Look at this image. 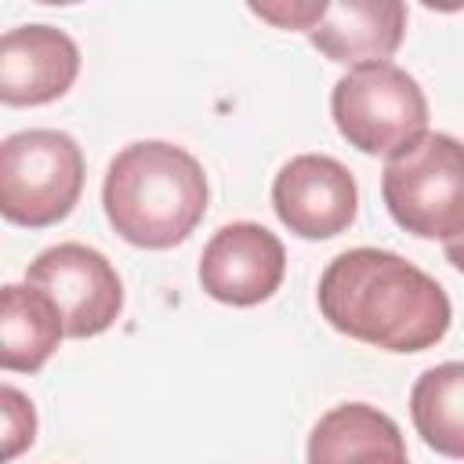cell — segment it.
I'll list each match as a JSON object with an SVG mask.
<instances>
[{"mask_svg": "<svg viewBox=\"0 0 464 464\" xmlns=\"http://www.w3.org/2000/svg\"><path fill=\"white\" fill-rule=\"evenodd\" d=\"M315 301L337 334L406 355L435 348L453 319L446 290L424 268L377 246L337 254L319 276Z\"/></svg>", "mask_w": 464, "mask_h": 464, "instance_id": "obj_1", "label": "cell"}, {"mask_svg": "<svg viewBox=\"0 0 464 464\" xmlns=\"http://www.w3.org/2000/svg\"><path fill=\"white\" fill-rule=\"evenodd\" d=\"M207 174L174 141H130L102 181V207L120 239L141 250L185 243L207 214Z\"/></svg>", "mask_w": 464, "mask_h": 464, "instance_id": "obj_2", "label": "cell"}, {"mask_svg": "<svg viewBox=\"0 0 464 464\" xmlns=\"http://www.w3.org/2000/svg\"><path fill=\"white\" fill-rule=\"evenodd\" d=\"M381 196L399 228L417 239L464 236V141L428 130L388 156Z\"/></svg>", "mask_w": 464, "mask_h": 464, "instance_id": "obj_3", "label": "cell"}, {"mask_svg": "<svg viewBox=\"0 0 464 464\" xmlns=\"http://www.w3.org/2000/svg\"><path fill=\"white\" fill-rule=\"evenodd\" d=\"M83 192V152L72 134L33 127L0 145V214L22 228H51Z\"/></svg>", "mask_w": 464, "mask_h": 464, "instance_id": "obj_4", "label": "cell"}, {"mask_svg": "<svg viewBox=\"0 0 464 464\" xmlns=\"http://www.w3.org/2000/svg\"><path fill=\"white\" fill-rule=\"evenodd\" d=\"M330 116L341 138L366 156H395L428 134V98L395 62L348 69L330 91Z\"/></svg>", "mask_w": 464, "mask_h": 464, "instance_id": "obj_5", "label": "cell"}, {"mask_svg": "<svg viewBox=\"0 0 464 464\" xmlns=\"http://www.w3.org/2000/svg\"><path fill=\"white\" fill-rule=\"evenodd\" d=\"M25 283L47 294L65 323V337H98L123 312V283L112 261L83 243H58L33 257Z\"/></svg>", "mask_w": 464, "mask_h": 464, "instance_id": "obj_6", "label": "cell"}, {"mask_svg": "<svg viewBox=\"0 0 464 464\" xmlns=\"http://www.w3.org/2000/svg\"><path fill=\"white\" fill-rule=\"evenodd\" d=\"M272 210L301 239H334L355 221L359 188L341 160L301 152L279 167L272 181Z\"/></svg>", "mask_w": 464, "mask_h": 464, "instance_id": "obj_7", "label": "cell"}, {"mask_svg": "<svg viewBox=\"0 0 464 464\" xmlns=\"http://www.w3.org/2000/svg\"><path fill=\"white\" fill-rule=\"evenodd\" d=\"M286 276V250L276 232L257 221L221 225L199 254V286L207 297L254 308L268 301Z\"/></svg>", "mask_w": 464, "mask_h": 464, "instance_id": "obj_8", "label": "cell"}, {"mask_svg": "<svg viewBox=\"0 0 464 464\" xmlns=\"http://www.w3.org/2000/svg\"><path fill=\"white\" fill-rule=\"evenodd\" d=\"M80 76V47L54 25H14L0 36V102L47 105Z\"/></svg>", "mask_w": 464, "mask_h": 464, "instance_id": "obj_9", "label": "cell"}, {"mask_svg": "<svg viewBox=\"0 0 464 464\" xmlns=\"http://www.w3.org/2000/svg\"><path fill=\"white\" fill-rule=\"evenodd\" d=\"M406 36V4L399 0H337L308 29L312 47L341 65L388 62Z\"/></svg>", "mask_w": 464, "mask_h": 464, "instance_id": "obj_10", "label": "cell"}, {"mask_svg": "<svg viewBox=\"0 0 464 464\" xmlns=\"http://www.w3.org/2000/svg\"><path fill=\"white\" fill-rule=\"evenodd\" d=\"M308 464H410L399 424L370 402H341L326 410L304 450Z\"/></svg>", "mask_w": 464, "mask_h": 464, "instance_id": "obj_11", "label": "cell"}, {"mask_svg": "<svg viewBox=\"0 0 464 464\" xmlns=\"http://www.w3.org/2000/svg\"><path fill=\"white\" fill-rule=\"evenodd\" d=\"M65 337V323L47 294L7 283L0 294V366L11 373H36Z\"/></svg>", "mask_w": 464, "mask_h": 464, "instance_id": "obj_12", "label": "cell"}, {"mask_svg": "<svg viewBox=\"0 0 464 464\" xmlns=\"http://www.w3.org/2000/svg\"><path fill=\"white\" fill-rule=\"evenodd\" d=\"M410 417L428 450L464 460V362H439L413 381Z\"/></svg>", "mask_w": 464, "mask_h": 464, "instance_id": "obj_13", "label": "cell"}, {"mask_svg": "<svg viewBox=\"0 0 464 464\" xmlns=\"http://www.w3.org/2000/svg\"><path fill=\"white\" fill-rule=\"evenodd\" d=\"M0 402H4V457L11 460L25 446H33V439H36V413H33V402L18 388H11V384L0 388Z\"/></svg>", "mask_w": 464, "mask_h": 464, "instance_id": "obj_14", "label": "cell"}, {"mask_svg": "<svg viewBox=\"0 0 464 464\" xmlns=\"http://www.w3.org/2000/svg\"><path fill=\"white\" fill-rule=\"evenodd\" d=\"M326 0H301V4H250V11L265 22H276L279 29H301L308 33L319 14H323Z\"/></svg>", "mask_w": 464, "mask_h": 464, "instance_id": "obj_15", "label": "cell"}, {"mask_svg": "<svg viewBox=\"0 0 464 464\" xmlns=\"http://www.w3.org/2000/svg\"><path fill=\"white\" fill-rule=\"evenodd\" d=\"M446 261L464 276V236H457V239L446 243Z\"/></svg>", "mask_w": 464, "mask_h": 464, "instance_id": "obj_16", "label": "cell"}]
</instances>
